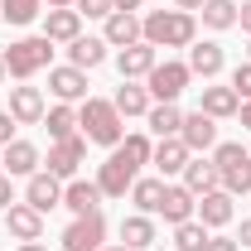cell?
<instances>
[{"label": "cell", "instance_id": "74e56055", "mask_svg": "<svg viewBox=\"0 0 251 251\" xmlns=\"http://www.w3.org/2000/svg\"><path fill=\"white\" fill-rule=\"evenodd\" d=\"M15 203V188H10V174H0V213Z\"/></svg>", "mask_w": 251, "mask_h": 251}, {"label": "cell", "instance_id": "7dc6e473", "mask_svg": "<svg viewBox=\"0 0 251 251\" xmlns=\"http://www.w3.org/2000/svg\"><path fill=\"white\" fill-rule=\"evenodd\" d=\"M101 251H130V247H126V242H121V247H101Z\"/></svg>", "mask_w": 251, "mask_h": 251}, {"label": "cell", "instance_id": "ee69618b", "mask_svg": "<svg viewBox=\"0 0 251 251\" xmlns=\"http://www.w3.org/2000/svg\"><path fill=\"white\" fill-rule=\"evenodd\" d=\"M20 251H49V247H39V242H20Z\"/></svg>", "mask_w": 251, "mask_h": 251}, {"label": "cell", "instance_id": "c3c4849f", "mask_svg": "<svg viewBox=\"0 0 251 251\" xmlns=\"http://www.w3.org/2000/svg\"><path fill=\"white\" fill-rule=\"evenodd\" d=\"M247 53H251V49H247ZM247 63H251V58H247Z\"/></svg>", "mask_w": 251, "mask_h": 251}, {"label": "cell", "instance_id": "b9f144b4", "mask_svg": "<svg viewBox=\"0 0 251 251\" xmlns=\"http://www.w3.org/2000/svg\"><path fill=\"white\" fill-rule=\"evenodd\" d=\"M237 116H242V126L251 130V101H242V106H237Z\"/></svg>", "mask_w": 251, "mask_h": 251}, {"label": "cell", "instance_id": "ab89813d", "mask_svg": "<svg viewBox=\"0 0 251 251\" xmlns=\"http://www.w3.org/2000/svg\"><path fill=\"white\" fill-rule=\"evenodd\" d=\"M111 10H130V15H135V10H140V0H111Z\"/></svg>", "mask_w": 251, "mask_h": 251}, {"label": "cell", "instance_id": "7402d4cb", "mask_svg": "<svg viewBox=\"0 0 251 251\" xmlns=\"http://www.w3.org/2000/svg\"><path fill=\"white\" fill-rule=\"evenodd\" d=\"M82 34V15L77 10H49L44 15V39L49 44H73Z\"/></svg>", "mask_w": 251, "mask_h": 251}, {"label": "cell", "instance_id": "2e32d148", "mask_svg": "<svg viewBox=\"0 0 251 251\" xmlns=\"http://www.w3.org/2000/svg\"><path fill=\"white\" fill-rule=\"evenodd\" d=\"M222 63H227V53H222L218 39H203V44H193V49H188V73H193V77H203V82H208V77H218Z\"/></svg>", "mask_w": 251, "mask_h": 251}, {"label": "cell", "instance_id": "bcb514c9", "mask_svg": "<svg viewBox=\"0 0 251 251\" xmlns=\"http://www.w3.org/2000/svg\"><path fill=\"white\" fill-rule=\"evenodd\" d=\"M5 77H10V73H5V49H0V82H5Z\"/></svg>", "mask_w": 251, "mask_h": 251}, {"label": "cell", "instance_id": "5b68a950", "mask_svg": "<svg viewBox=\"0 0 251 251\" xmlns=\"http://www.w3.org/2000/svg\"><path fill=\"white\" fill-rule=\"evenodd\" d=\"M135 179H140V164H130L121 155V145H116L106 155V164H101V174H97V188H101V198H126Z\"/></svg>", "mask_w": 251, "mask_h": 251}, {"label": "cell", "instance_id": "9a60e30c", "mask_svg": "<svg viewBox=\"0 0 251 251\" xmlns=\"http://www.w3.org/2000/svg\"><path fill=\"white\" fill-rule=\"evenodd\" d=\"M63 208H68L73 218L101 213V188H97V179H92V184H87V179H73V184L63 188Z\"/></svg>", "mask_w": 251, "mask_h": 251}, {"label": "cell", "instance_id": "d6986e66", "mask_svg": "<svg viewBox=\"0 0 251 251\" xmlns=\"http://www.w3.org/2000/svg\"><path fill=\"white\" fill-rule=\"evenodd\" d=\"M193 213H198V198H193L184 184H164V203H159V218L179 227V222H193Z\"/></svg>", "mask_w": 251, "mask_h": 251}, {"label": "cell", "instance_id": "681fc988", "mask_svg": "<svg viewBox=\"0 0 251 251\" xmlns=\"http://www.w3.org/2000/svg\"><path fill=\"white\" fill-rule=\"evenodd\" d=\"M0 174H5V169H0Z\"/></svg>", "mask_w": 251, "mask_h": 251}, {"label": "cell", "instance_id": "d6a6232c", "mask_svg": "<svg viewBox=\"0 0 251 251\" xmlns=\"http://www.w3.org/2000/svg\"><path fill=\"white\" fill-rule=\"evenodd\" d=\"M44 15V0H0V20H10V25H29Z\"/></svg>", "mask_w": 251, "mask_h": 251}, {"label": "cell", "instance_id": "8fae6325", "mask_svg": "<svg viewBox=\"0 0 251 251\" xmlns=\"http://www.w3.org/2000/svg\"><path fill=\"white\" fill-rule=\"evenodd\" d=\"M5 232H10L15 242H39V237H44V213L29 208V203H10V208H5Z\"/></svg>", "mask_w": 251, "mask_h": 251}, {"label": "cell", "instance_id": "1f68e13d", "mask_svg": "<svg viewBox=\"0 0 251 251\" xmlns=\"http://www.w3.org/2000/svg\"><path fill=\"white\" fill-rule=\"evenodd\" d=\"M208 237H213V232H208L203 222H179V227H174V251H203Z\"/></svg>", "mask_w": 251, "mask_h": 251}, {"label": "cell", "instance_id": "f6af8a7d", "mask_svg": "<svg viewBox=\"0 0 251 251\" xmlns=\"http://www.w3.org/2000/svg\"><path fill=\"white\" fill-rule=\"evenodd\" d=\"M198 5H203V0H179V10H198Z\"/></svg>", "mask_w": 251, "mask_h": 251}, {"label": "cell", "instance_id": "603a6c76", "mask_svg": "<svg viewBox=\"0 0 251 251\" xmlns=\"http://www.w3.org/2000/svg\"><path fill=\"white\" fill-rule=\"evenodd\" d=\"M106 49H111L106 39H97V34H77V39L68 44V58H73V68L87 73V68H97V63H106Z\"/></svg>", "mask_w": 251, "mask_h": 251}, {"label": "cell", "instance_id": "d590c367", "mask_svg": "<svg viewBox=\"0 0 251 251\" xmlns=\"http://www.w3.org/2000/svg\"><path fill=\"white\" fill-rule=\"evenodd\" d=\"M203 251H242V247H237V237H222V232H213Z\"/></svg>", "mask_w": 251, "mask_h": 251}, {"label": "cell", "instance_id": "3957f363", "mask_svg": "<svg viewBox=\"0 0 251 251\" xmlns=\"http://www.w3.org/2000/svg\"><path fill=\"white\" fill-rule=\"evenodd\" d=\"M53 58V44L44 39V34H29V39H15L10 49H5V73L10 77H20V82H29L34 73H44Z\"/></svg>", "mask_w": 251, "mask_h": 251}, {"label": "cell", "instance_id": "ba28073f", "mask_svg": "<svg viewBox=\"0 0 251 251\" xmlns=\"http://www.w3.org/2000/svg\"><path fill=\"white\" fill-rule=\"evenodd\" d=\"M82 155H87V140H82V135L53 140V145H49V174H53V179H77Z\"/></svg>", "mask_w": 251, "mask_h": 251}, {"label": "cell", "instance_id": "8d00e7d4", "mask_svg": "<svg viewBox=\"0 0 251 251\" xmlns=\"http://www.w3.org/2000/svg\"><path fill=\"white\" fill-rule=\"evenodd\" d=\"M10 140H15V116H10V111H0V150H5Z\"/></svg>", "mask_w": 251, "mask_h": 251}, {"label": "cell", "instance_id": "277c9868", "mask_svg": "<svg viewBox=\"0 0 251 251\" xmlns=\"http://www.w3.org/2000/svg\"><path fill=\"white\" fill-rule=\"evenodd\" d=\"M213 164H218L222 188H227L232 198H237V193H251V150L247 145H237V140L213 145Z\"/></svg>", "mask_w": 251, "mask_h": 251}, {"label": "cell", "instance_id": "cb8c5ba5", "mask_svg": "<svg viewBox=\"0 0 251 251\" xmlns=\"http://www.w3.org/2000/svg\"><path fill=\"white\" fill-rule=\"evenodd\" d=\"M106 44H116V49H126V44H140V15H130V10H111L106 15V34H101Z\"/></svg>", "mask_w": 251, "mask_h": 251}, {"label": "cell", "instance_id": "836d02e7", "mask_svg": "<svg viewBox=\"0 0 251 251\" xmlns=\"http://www.w3.org/2000/svg\"><path fill=\"white\" fill-rule=\"evenodd\" d=\"M227 87L242 97V101H251V63H237V73H232V82H227Z\"/></svg>", "mask_w": 251, "mask_h": 251}, {"label": "cell", "instance_id": "f35d334b", "mask_svg": "<svg viewBox=\"0 0 251 251\" xmlns=\"http://www.w3.org/2000/svg\"><path fill=\"white\" fill-rule=\"evenodd\" d=\"M237 25L251 34V0H242V5H237Z\"/></svg>", "mask_w": 251, "mask_h": 251}, {"label": "cell", "instance_id": "4dcf8cb0", "mask_svg": "<svg viewBox=\"0 0 251 251\" xmlns=\"http://www.w3.org/2000/svg\"><path fill=\"white\" fill-rule=\"evenodd\" d=\"M198 10L208 29H237V0H203Z\"/></svg>", "mask_w": 251, "mask_h": 251}, {"label": "cell", "instance_id": "8992f818", "mask_svg": "<svg viewBox=\"0 0 251 251\" xmlns=\"http://www.w3.org/2000/svg\"><path fill=\"white\" fill-rule=\"evenodd\" d=\"M188 63H155L150 68V77H145V92L155 97V101H179V92L188 87Z\"/></svg>", "mask_w": 251, "mask_h": 251}, {"label": "cell", "instance_id": "7c38bea8", "mask_svg": "<svg viewBox=\"0 0 251 251\" xmlns=\"http://www.w3.org/2000/svg\"><path fill=\"white\" fill-rule=\"evenodd\" d=\"M49 92L58 101H87V73L82 68H49Z\"/></svg>", "mask_w": 251, "mask_h": 251}, {"label": "cell", "instance_id": "e575fe53", "mask_svg": "<svg viewBox=\"0 0 251 251\" xmlns=\"http://www.w3.org/2000/svg\"><path fill=\"white\" fill-rule=\"evenodd\" d=\"M73 10H77V15H92V20H106V15H111V0H77Z\"/></svg>", "mask_w": 251, "mask_h": 251}, {"label": "cell", "instance_id": "7bdbcfd3", "mask_svg": "<svg viewBox=\"0 0 251 251\" xmlns=\"http://www.w3.org/2000/svg\"><path fill=\"white\" fill-rule=\"evenodd\" d=\"M44 5H49V10H73L77 0H44Z\"/></svg>", "mask_w": 251, "mask_h": 251}, {"label": "cell", "instance_id": "44dd1931", "mask_svg": "<svg viewBox=\"0 0 251 251\" xmlns=\"http://www.w3.org/2000/svg\"><path fill=\"white\" fill-rule=\"evenodd\" d=\"M184 188L193 193V198H203V193H213V188H222V174H218V164L213 159H188L184 164Z\"/></svg>", "mask_w": 251, "mask_h": 251}, {"label": "cell", "instance_id": "e0dca14e", "mask_svg": "<svg viewBox=\"0 0 251 251\" xmlns=\"http://www.w3.org/2000/svg\"><path fill=\"white\" fill-rule=\"evenodd\" d=\"M0 169L10 174V179H29V174H39V150H34L29 140H10L5 150H0Z\"/></svg>", "mask_w": 251, "mask_h": 251}, {"label": "cell", "instance_id": "484cf974", "mask_svg": "<svg viewBox=\"0 0 251 251\" xmlns=\"http://www.w3.org/2000/svg\"><path fill=\"white\" fill-rule=\"evenodd\" d=\"M111 106H116L121 116H145V111L155 106V97L145 92V87H135V82H121L116 97H111Z\"/></svg>", "mask_w": 251, "mask_h": 251}, {"label": "cell", "instance_id": "6da1fadb", "mask_svg": "<svg viewBox=\"0 0 251 251\" xmlns=\"http://www.w3.org/2000/svg\"><path fill=\"white\" fill-rule=\"evenodd\" d=\"M193 34H198L193 10H150L140 20V39L155 44V49H188Z\"/></svg>", "mask_w": 251, "mask_h": 251}, {"label": "cell", "instance_id": "9c48e42d", "mask_svg": "<svg viewBox=\"0 0 251 251\" xmlns=\"http://www.w3.org/2000/svg\"><path fill=\"white\" fill-rule=\"evenodd\" d=\"M25 203H29V208H39V213H53V208H63V179H53L49 169L29 174V184H25Z\"/></svg>", "mask_w": 251, "mask_h": 251}, {"label": "cell", "instance_id": "ffe728a7", "mask_svg": "<svg viewBox=\"0 0 251 251\" xmlns=\"http://www.w3.org/2000/svg\"><path fill=\"white\" fill-rule=\"evenodd\" d=\"M188 159H193V150H188L184 140H179V135H164V140L155 145V155H150V164H155L159 174L169 179V174H184Z\"/></svg>", "mask_w": 251, "mask_h": 251}, {"label": "cell", "instance_id": "83f0119b", "mask_svg": "<svg viewBox=\"0 0 251 251\" xmlns=\"http://www.w3.org/2000/svg\"><path fill=\"white\" fill-rule=\"evenodd\" d=\"M130 203H135V213H159V203H164V179H135L130 184Z\"/></svg>", "mask_w": 251, "mask_h": 251}, {"label": "cell", "instance_id": "d4e9b609", "mask_svg": "<svg viewBox=\"0 0 251 251\" xmlns=\"http://www.w3.org/2000/svg\"><path fill=\"white\" fill-rule=\"evenodd\" d=\"M237 106H242V97L232 92V87H203V92H198V111H208L213 121L237 116Z\"/></svg>", "mask_w": 251, "mask_h": 251}, {"label": "cell", "instance_id": "f546056e", "mask_svg": "<svg viewBox=\"0 0 251 251\" xmlns=\"http://www.w3.org/2000/svg\"><path fill=\"white\" fill-rule=\"evenodd\" d=\"M44 126H49V135H53V140H68V135H77V111H73L68 101H58V106H49V111H44Z\"/></svg>", "mask_w": 251, "mask_h": 251}, {"label": "cell", "instance_id": "5bb4252c", "mask_svg": "<svg viewBox=\"0 0 251 251\" xmlns=\"http://www.w3.org/2000/svg\"><path fill=\"white\" fill-rule=\"evenodd\" d=\"M44 92L39 87H10V116H15V126H39L44 121Z\"/></svg>", "mask_w": 251, "mask_h": 251}, {"label": "cell", "instance_id": "4316f807", "mask_svg": "<svg viewBox=\"0 0 251 251\" xmlns=\"http://www.w3.org/2000/svg\"><path fill=\"white\" fill-rule=\"evenodd\" d=\"M145 121H150V130L164 140V135H179V126H184V111H179V101H155V106L145 111Z\"/></svg>", "mask_w": 251, "mask_h": 251}, {"label": "cell", "instance_id": "52a82bcc", "mask_svg": "<svg viewBox=\"0 0 251 251\" xmlns=\"http://www.w3.org/2000/svg\"><path fill=\"white\" fill-rule=\"evenodd\" d=\"M106 247V218L87 213V218H73L63 232V251H101Z\"/></svg>", "mask_w": 251, "mask_h": 251}, {"label": "cell", "instance_id": "4fadbf2b", "mask_svg": "<svg viewBox=\"0 0 251 251\" xmlns=\"http://www.w3.org/2000/svg\"><path fill=\"white\" fill-rule=\"evenodd\" d=\"M155 44H126L121 53H116V68H121V82H130V77H150V68H155Z\"/></svg>", "mask_w": 251, "mask_h": 251}, {"label": "cell", "instance_id": "30bf717a", "mask_svg": "<svg viewBox=\"0 0 251 251\" xmlns=\"http://www.w3.org/2000/svg\"><path fill=\"white\" fill-rule=\"evenodd\" d=\"M179 140H184L193 155H203V150H213V145H218V121H213L208 111H188L184 126H179Z\"/></svg>", "mask_w": 251, "mask_h": 251}, {"label": "cell", "instance_id": "7a4b0ae2", "mask_svg": "<svg viewBox=\"0 0 251 251\" xmlns=\"http://www.w3.org/2000/svg\"><path fill=\"white\" fill-rule=\"evenodd\" d=\"M126 116L106 101V97H87L82 106H77V126H82V140H92V145H121L126 140Z\"/></svg>", "mask_w": 251, "mask_h": 251}, {"label": "cell", "instance_id": "60d3db41", "mask_svg": "<svg viewBox=\"0 0 251 251\" xmlns=\"http://www.w3.org/2000/svg\"><path fill=\"white\" fill-rule=\"evenodd\" d=\"M237 247H251V218L242 222V237H237Z\"/></svg>", "mask_w": 251, "mask_h": 251}, {"label": "cell", "instance_id": "f1b7e54d", "mask_svg": "<svg viewBox=\"0 0 251 251\" xmlns=\"http://www.w3.org/2000/svg\"><path fill=\"white\" fill-rule=\"evenodd\" d=\"M121 242L130 251H145L150 242H155V222L145 218V213H130V218H121Z\"/></svg>", "mask_w": 251, "mask_h": 251}, {"label": "cell", "instance_id": "ac0fdd59", "mask_svg": "<svg viewBox=\"0 0 251 251\" xmlns=\"http://www.w3.org/2000/svg\"><path fill=\"white\" fill-rule=\"evenodd\" d=\"M232 213H237V208H232V193H227V188H213V193H203V198H198V222H203L208 232L227 227Z\"/></svg>", "mask_w": 251, "mask_h": 251}, {"label": "cell", "instance_id": "f907efd6", "mask_svg": "<svg viewBox=\"0 0 251 251\" xmlns=\"http://www.w3.org/2000/svg\"><path fill=\"white\" fill-rule=\"evenodd\" d=\"M247 150H251V145H247Z\"/></svg>", "mask_w": 251, "mask_h": 251}]
</instances>
